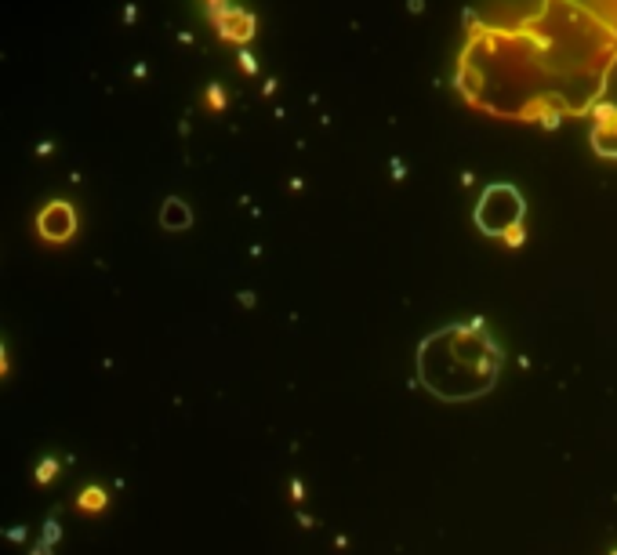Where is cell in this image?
I'll return each mask as SVG.
<instances>
[{"instance_id": "4", "label": "cell", "mask_w": 617, "mask_h": 555, "mask_svg": "<svg viewBox=\"0 0 617 555\" xmlns=\"http://www.w3.org/2000/svg\"><path fill=\"white\" fill-rule=\"evenodd\" d=\"M160 222H164V229H185L193 222V214H189V207H185L182 200H167L164 203V211H160Z\"/></svg>"}, {"instance_id": "11", "label": "cell", "mask_w": 617, "mask_h": 555, "mask_svg": "<svg viewBox=\"0 0 617 555\" xmlns=\"http://www.w3.org/2000/svg\"><path fill=\"white\" fill-rule=\"evenodd\" d=\"M8 374V356H4V345H0V378Z\"/></svg>"}, {"instance_id": "2", "label": "cell", "mask_w": 617, "mask_h": 555, "mask_svg": "<svg viewBox=\"0 0 617 555\" xmlns=\"http://www.w3.org/2000/svg\"><path fill=\"white\" fill-rule=\"evenodd\" d=\"M37 232L48 243H66L77 232V211L66 200H51L40 214H37Z\"/></svg>"}, {"instance_id": "6", "label": "cell", "mask_w": 617, "mask_h": 555, "mask_svg": "<svg viewBox=\"0 0 617 555\" xmlns=\"http://www.w3.org/2000/svg\"><path fill=\"white\" fill-rule=\"evenodd\" d=\"M58 476V461L55 457H44L40 465H37V483H51Z\"/></svg>"}, {"instance_id": "1", "label": "cell", "mask_w": 617, "mask_h": 555, "mask_svg": "<svg viewBox=\"0 0 617 555\" xmlns=\"http://www.w3.org/2000/svg\"><path fill=\"white\" fill-rule=\"evenodd\" d=\"M421 381L443 399H472L487 392L498 378L501 352L479 323L472 327H447L443 334H432L418 356Z\"/></svg>"}, {"instance_id": "12", "label": "cell", "mask_w": 617, "mask_h": 555, "mask_svg": "<svg viewBox=\"0 0 617 555\" xmlns=\"http://www.w3.org/2000/svg\"><path fill=\"white\" fill-rule=\"evenodd\" d=\"M29 555H51V544H44V541H40V544H37L33 551H29Z\"/></svg>"}, {"instance_id": "5", "label": "cell", "mask_w": 617, "mask_h": 555, "mask_svg": "<svg viewBox=\"0 0 617 555\" xmlns=\"http://www.w3.org/2000/svg\"><path fill=\"white\" fill-rule=\"evenodd\" d=\"M106 505H109V498H106L102 486H87L80 498H77V508H84V512H102Z\"/></svg>"}, {"instance_id": "3", "label": "cell", "mask_w": 617, "mask_h": 555, "mask_svg": "<svg viewBox=\"0 0 617 555\" xmlns=\"http://www.w3.org/2000/svg\"><path fill=\"white\" fill-rule=\"evenodd\" d=\"M214 18V26H218V33L222 37H233V40H247L255 33V26H251V18H247L243 11H236V8H222L218 15H211Z\"/></svg>"}, {"instance_id": "10", "label": "cell", "mask_w": 617, "mask_h": 555, "mask_svg": "<svg viewBox=\"0 0 617 555\" xmlns=\"http://www.w3.org/2000/svg\"><path fill=\"white\" fill-rule=\"evenodd\" d=\"M505 240H508V243H519V240H523V225L508 229V232H505Z\"/></svg>"}, {"instance_id": "8", "label": "cell", "mask_w": 617, "mask_h": 555, "mask_svg": "<svg viewBox=\"0 0 617 555\" xmlns=\"http://www.w3.org/2000/svg\"><path fill=\"white\" fill-rule=\"evenodd\" d=\"M58 534H62V527L55 519H48V527H44V544H55L58 541Z\"/></svg>"}, {"instance_id": "7", "label": "cell", "mask_w": 617, "mask_h": 555, "mask_svg": "<svg viewBox=\"0 0 617 555\" xmlns=\"http://www.w3.org/2000/svg\"><path fill=\"white\" fill-rule=\"evenodd\" d=\"M207 102H211L214 109H222V106H226V95H222V87H214V84H211V87H207Z\"/></svg>"}, {"instance_id": "9", "label": "cell", "mask_w": 617, "mask_h": 555, "mask_svg": "<svg viewBox=\"0 0 617 555\" xmlns=\"http://www.w3.org/2000/svg\"><path fill=\"white\" fill-rule=\"evenodd\" d=\"M204 4H207V15H218L226 8V0H204Z\"/></svg>"}]
</instances>
